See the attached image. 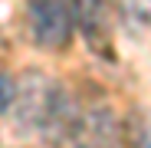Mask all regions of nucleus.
<instances>
[{"instance_id":"2","label":"nucleus","mask_w":151,"mask_h":148,"mask_svg":"<svg viewBox=\"0 0 151 148\" xmlns=\"http://www.w3.org/2000/svg\"><path fill=\"white\" fill-rule=\"evenodd\" d=\"M27 30L43 49H66L76 33L72 0H27Z\"/></svg>"},{"instance_id":"3","label":"nucleus","mask_w":151,"mask_h":148,"mask_svg":"<svg viewBox=\"0 0 151 148\" xmlns=\"http://www.w3.org/2000/svg\"><path fill=\"white\" fill-rule=\"evenodd\" d=\"M72 148H128V132L109 105L79 109V118L69 132Z\"/></svg>"},{"instance_id":"6","label":"nucleus","mask_w":151,"mask_h":148,"mask_svg":"<svg viewBox=\"0 0 151 148\" xmlns=\"http://www.w3.org/2000/svg\"><path fill=\"white\" fill-rule=\"evenodd\" d=\"M13 99H17V79L10 72H0V115L13 109Z\"/></svg>"},{"instance_id":"1","label":"nucleus","mask_w":151,"mask_h":148,"mask_svg":"<svg viewBox=\"0 0 151 148\" xmlns=\"http://www.w3.org/2000/svg\"><path fill=\"white\" fill-rule=\"evenodd\" d=\"M79 102L46 72H27L17 82L13 122L23 135H36L46 142H69V132L79 118Z\"/></svg>"},{"instance_id":"5","label":"nucleus","mask_w":151,"mask_h":148,"mask_svg":"<svg viewBox=\"0 0 151 148\" xmlns=\"http://www.w3.org/2000/svg\"><path fill=\"white\" fill-rule=\"evenodd\" d=\"M118 20L132 36L151 33V0H118Z\"/></svg>"},{"instance_id":"4","label":"nucleus","mask_w":151,"mask_h":148,"mask_svg":"<svg viewBox=\"0 0 151 148\" xmlns=\"http://www.w3.org/2000/svg\"><path fill=\"white\" fill-rule=\"evenodd\" d=\"M72 20L92 53L102 59H112V49H115L112 46V20H115L112 0H72Z\"/></svg>"}]
</instances>
